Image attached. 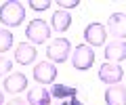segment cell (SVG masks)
I'll return each mask as SVG.
<instances>
[{
	"mask_svg": "<svg viewBox=\"0 0 126 105\" xmlns=\"http://www.w3.org/2000/svg\"><path fill=\"white\" fill-rule=\"evenodd\" d=\"M4 105H27V101H25V99H21V97H13V99L6 101Z\"/></svg>",
	"mask_w": 126,
	"mask_h": 105,
	"instance_id": "obj_20",
	"label": "cell"
},
{
	"mask_svg": "<svg viewBox=\"0 0 126 105\" xmlns=\"http://www.w3.org/2000/svg\"><path fill=\"white\" fill-rule=\"evenodd\" d=\"M107 34L116 40H126V15L124 13H111L107 19Z\"/></svg>",
	"mask_w": 126,
	"mask_h": 105,
	"instance_id": "obj_8",
	"label": "cell"
},
{
	"mask_svg": "<svg viewBox=\"0 0 126 105\" xmlns=\"http://www.w3.org/2000/svg\"><path fill=\"white\" fill-rule=\"evenodd\" d=\"M50 92L48 88L40 86V88H32V90H27V105H50Z\"/></svg>",
	"mask_w": 126,
	"mask_h": 105,
	"instance_id": "obj_14",
	"label": "cell"
},
{
	"mask_svg": "<svg viewBox=\"0 0 126 105\" xmlns=\"http://www.w3.org/2000/svg\"><path fill=\"white\" fill-rule=\"evenodd\" d=\"M105 59H107V63H118L120 65L126 59V42L124 40L107 42L105 44Z\"/></svg>",
	"mask_w": 126,
	"mask_h": 105,
	"instance_id": "obj_9",
	"label": "cell"
},
{
	"mask_svg": "<svg viewBox=\"0 0 126 105\" xmlns=\"http://www.w3.org/2000/svg\"><path fill=\"white\" fill-rule=\"evenodd\" d=\"M30 9H34L36 13L46 11V9H50V0H30Z\"/></svg>",
	"mask_w": 126,
	"mask_h": 105,
	"instance_id": "obj_17",
	"label": "cell"
},
{
	"mask_svg": "<svg viewBox=\"0 0 126 105\" xmlns=\"http://www.w3.org/2000/svg\"><path fill=\"white\" fill-rule=\"evenodd\" d=\"M0 105H4V92L0 90Z\"/></svg>",
	"mask_w": 126,
	"mask_h": 105,
	"instance_id": "obj_22",
	"label": "cell"
},
{
	"mask_svg": "<svg viewBox=\"0 0 126 105\" xmlns=\"http://www.w3.org/2000/svg\"><path fill=\"white\" fill-rule=\"evenodd\" d=\"M105 103L107 105H126V88L122 84H113L105 90Z\"/></svg>",
	"mask_w": 126,
	"mask_h": 105,
	"instance_id": "obj_12",
	"label": "cell"
},
{
	"mask_svg": "<svg viewBox=\"0 0 126 105\" xmlns=\"http://www.w3.org/2000/svg\"><path fill=\"white\" fill-rule=\"evenodd\" d=\"M122 78H124V69H122V65H118V63H103L99 67V80L105 82V84H109V86L120 84Z\"/></svg>",
	"mask_w": 126,
	"mask_h": 105,
	"instance_id": "obj_7",
	"label": "cell"
},
{
	"mask_svg": "<svg viewBox=\"0 0 126 105\" xmlns=\"http://www.w3.org/2000/svg\"><path fill=\"white\" fill-rule=\"evenodd\" d=\"M25 38L30 40V44H42L50 38V25L44 19H32L25 28Z\"/></svg>",
	"mask_w": 126,
	"mask_h": 105,
	"instance_id": "obj_3",
	"label": "cell"
},
{
	"mask_svg": "<svg viewBox=\"0 0 126 105\" xmlns=\"http://www.w3.org/2000/svg\"><path fill=\"white\" fill-rule=\"evenodd\" d=\"M57 4L61 6V11H65V9H76L80 2L78 0H57Z\"/></svg>",
	"mask_w": 126,
	"mask_h": 105,
	"instance_id": "obj_19",
	"label": "cell"
},
{
	"mask_svg": "<svg viewBox=\"0 0 126 105\" xmlns=\"http://www.w3.org/2000/svg\"><path fill=\"white\" fill-rule=\"evenodd\" d=\"M25 19V6L17 0H9L0 4V23L6 28H17Z\"/></svg>",
	"mask_w": 126,
	"mask_h": 105,
	"instance_id": "obj_1",
	"label": "cell"
},
{
	"mask_svg": "<svg viewBox=\"0 0 126 105\" xmlns=\"http://www.w3.org/2000/svg\"><path fill=\"white\" fill-rule=\"evenodd\" d=\"M69 53H72V42L67 38H55L48 46H46V59L53 65L57 63H65L69 59Z\"/></svg>",
	"mask_w": 126,
	"mask_h": 105,
	"instance_id": "obj_2",
	"label": "cell"
},
{
	"mask_svg": "<svg viewBox=\"0 0 126 105\" xmlns=\"http://www.w3.org/2000/svg\"><path fill=\"white\" fill-rule=\"evenodd\" d=\"M72 65L78 72H86L94 65V50L88 44H78L72 53Z\"/></svg>",
	"mask_w": 126,
	"mask_h": 105,
	"instance_id": "obj_4",
	"label": "cell"
},
{
	"mask_svg": "<svg viewBox=\"0 0 126 105\" xmlns=\"http://www.w3.org/2000/svg\"><path fill=\"white\" fill-rule=\"evenodd\" d=\"M13 46V32L6 28H0V55Z\"/></svg>",
	"mask_w": 126,
	"mask_h": 105,
	"instance_id": "obj_16",
	"label": "cell"
},
{
	"mask_svg": "<svg viewBox=\"0 0 126 105\" xmlns=\"http://www.w3.org/2000/svg\"><path fill=\"white\" fill-rule=\"evenodd\" d=\"M105 38H107V30H105L103 23L93 21V23H88L84 28V40L88 42L90 48H93V46H103Z\"/></svg>",
	"mask_w": 126,
	"mask_h": 105,
	"instance_id": "obj_6",
	"label": "cell"
},
{
	"mask_svg": "<svg viewBox=\"0 0 126 105\" xmlns=\"http://www.w3.org/2000/svg\"><path fill=\"white\" fill-rule=\"evenodd\" d=\"M69 25H72V15L67 11H55L53 17H50V28L55 32H67Z\"/></svg>",
	"mask_w": 126,
	"mask_h": 105,
	"instance_id": "obj_15",
	"label": "cell"
},
{
	"mask_svg": "<svg viewBox=\"0 0 126 105\" xmlns=\"http://www.w3.org/2000/svg\"><path fill=\"white\" fill-rule=\"evenodd\" d=\"M36 46L30 44V42H21V44L15 48V61H17L19 65H30L34 63V59H36Z\"/></svg>",
	"mask_w": 126,
	"mask_h": 105,
	"instance_id": "obj_11",
	"label": "cell"
},
{
	"mask_svg": "<svg viewBox=\"0 0 126 105\" xmlns=\"http://www.w3.org/2000/svg\"><path fill=\"white\" fill-rule=\"evenodd\" d=\"M27 88V76L21 72H15L9 74L4 78V92H11V95H17V92L25 90Z\"/></svg>",
	"mask_w": 126,
	"mask_h": 105,
	"instance_id": "obj_10",
	"label": "cell"
},
{
	"mask_svg": "<svg viewBox=\"0 0 126 105\" xmlns=\"http://www.w3.org/2000/svg\"><path fill=\"white\" fill-rule=\"evenodd\" d=\"M61 105H84V103H82V101L78 99V97H74V99H67V101H63Z\"/></svg>",
	"mask_w": 126,
	"mask_h": 105,
	"instance_id": "obj_21",
	"label": "cell"
},
{
	"mask_svg": "<svg viewBox=\"0 0 126 105\" xmlns=\"http://www.w3.org/2000/svg\"><path fill=\"white\" fill-rule=\"evenodd\" d=\"M11 69H13V61H11V59H6V57H2V55H0V78L4 76V74H9Z\"/></svg>",
	"mask_w": 126,
	"mask_h": 105,
	"instance_id": "obj_18",
	"label": "cell"
},
{
	"mask_svg": "<svg viewBox=\"0 0 126 105\" xmlns=\"http://www.w3.org/2000/svg\"><path fill=\"white\" fill-rule=\"evenodd\" d=\"M50 97H55V99H74V97H78V88L76 86H69V84H61V82H55L50 84L48 88Z\"/></svg>",
	"mask_w": 126,
	"mask_h": 105,
	"instance_id": "obj_13",
	"label": "cell"
},
{
	"mask_svg": "<svg viewBox=\"0 0 126 105\" xmlns=\"http://www.w3.org/2000/svg\"><path fill=\"white\" fill-rule=\"evenodd\" d=\"M57 67H55L50 61H40L38 65H34V80L42 86L46 84H55L57 82Z\"/></svg>",
	"mask_w": 126,
	"mask_h": 105,
	"instance_id": "obj_5",
	"label": "cell"
}]
</instances>
